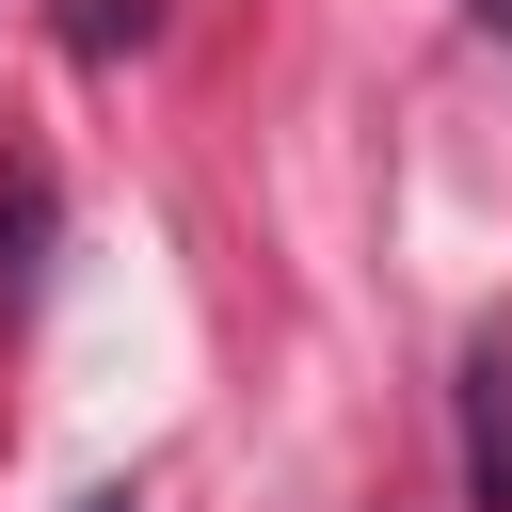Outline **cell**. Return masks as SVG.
<instances>
[{
	"label": "cell",
	"mask_w": 512,
	"mask_h": 512,
	"mask_svg": "<svg viewBox=\"0 0 512 512\" xmlns=\"http://www.w3.org/2000/svg\"><path fill=\"white\" fill-rule=\"evenodd\" d=\"M464 16H480V32H496V48H512V0H464Z\"/></svg>",
	"instance_id": "4"
},
{
	"label": "cell",
	"mask_w": 512,
	"mask_h": 512,
	"mask_svg": "<svg viewBox=\"0 0 512 512\" xmlns=\"http://www.w3.org/2000/svg\"><path fill=\"white\" fill-rule=\"evenodd\" d=\"M80 512H144V496H128V480H96V496H80Z\"/></svg>",
	"instance_id": "5"
},
{
	"label": "cell",
	"mask_w": 512,
	"mask_h": 512,
	"mask_svg": "<svg viewBox=\"0 0 512 512\" xmlns=\"http://www.w3.org/2000/svg\"><path fill=\"white\" fill-rule=\"evenodd\" d=\"M144 32H160V0H64V48L80 64H128Z\"/></svg>",
	"instance_id": "3"
},
{
	"label": "cell",
	"mask_w": 512,
	"mask_h": 512,
	"mask_svg": "<svg viewBox=\"0 0 512 512\" xmlns=\"http://www.w3.org/2000/svg\"><path fill=\"white\" fill-rule=\"evenodd\" d=\"M448 400H464V496H480V512H512V336H480Z\"/></svg>",
	"instance_id": "1"
},
{
	"label": "cell",
	"mask_w": 512,
	"mask_h": 512,
	"mask_svg": "<svg viewBox=\"0 0 512 512\" xmlns=\"http://www.w3.org/2000/svg\"><path fill=\"white\" fill-rule=\"evenodd\" d=\"M32 272H48V160L0 176V304H32Z\"/></svg>",
	"instance_id": "2"
}]
</instances>
